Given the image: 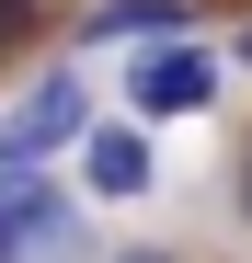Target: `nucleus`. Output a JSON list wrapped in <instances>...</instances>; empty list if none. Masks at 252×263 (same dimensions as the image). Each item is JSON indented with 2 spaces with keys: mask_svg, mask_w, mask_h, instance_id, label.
I'll return each instance as SVG.
<instances>
[{
  "mask_svg": "<svg viewBox=\"0 0 252 263\" xmlns=\"http://www.w3.org/2000/svg\"><path fill=\"white\" fill-rule=\"evenodd\" d=\"M80 252H92L80 206L34 172H0V263H80Z\"/></svg>",
  "mask_w": 252,
  "mask_h": 263,
  "instance_id": "nucleus-1",
  "label": "nucleus"
},
{
  "mask_svg": "<svg viewBox=\"0 0 252 263\" xmlns=\"http://www.w3.org/2000/svg\"><path fill=\"white\" fill-rule=\"evenodd\" d=\"M80 126H92V92H80V69H46V80L12 103V126H0V172H34V160H58Z\"/></svg>",
  "mask_w": 252,
  "mask_h": 263,
  "instance_id": "nucleus-2",
  "label": "nucleus"
},
{
  "mask_svg": "<svg viewBox=\"0 0 252 263\" xmlns=\"http://www.w3.org/2000/svg\"><path fill=\"white\" fill-rule=\"evenodd\" d=\"M126 103H138V115H206V103H218V58L184 46V34H172V46L149 34L138 69H126Z\"/></svg>",
  "mask_w": 252,
  "mask_h": 263,
  "instance_id": "nucleus-3",
  "label": "nucleus"
},
{
  "mask_svg": "<svg viewBox=\"0 0 252 263\" xmlns=\"http://www.w3.org/2000/svg\"><path fill=\"white\" fill-rule=\"evenodd\" d=\"M149 34H195L184 0H92L80 12V46H149Z\"/></svg>",
  "mask_w": 252,
  "mask_h": 263,
  "instance_id": "nucleus-4",
  "label": "nucleus"
},
{
  "mask_svg": "<svg viewBox=\"0 0 252 263\" xmlns=\"http://www.w3.org/2000/svg\"><path fill=\"white\" fill-rule=\"evenodd\" d=\"M80 183H92V195H149V138H138V126H92V138H80Z\"/></svg>",
  "mask_w": 252,
  "mask_h": 263,
  "instance_id": "nucleus-5",
  "label": "nucleus"
},
{
  "mask_svg": "<svg viewBox=\"0 0 252 263\" xmlns=\"http://www.w3.org/2000/svg\"><path fill=\"white\" fill-rule=\"evenodd\" d=\"M12 34H34V0H0V46H12Z\"/></svg>",
  "mask_w": 252,
  "mask_h": 263,
  "instance_id": "nucleus-6",
  "label": "nucleus"
},
{
  "mask_svg": "<svg viewBox=\"0 0 252 263\" xmlns=\"http://www.w3.org/2000/svg\"><path fill=\"white\" fill-rule=\"evenodd\" d=\"M115 263H172V252H115Z\"/></svg>",
  "mask_w": 252,
  "mask_h": 263,
  "instance_id": "nucleus-7",
  "label": "nucleus"
},
{
  "mask_svg": "<svg viewBox=\"0 0 252 263\" xmlns=\"http://www.w3.org/2000/svg\"><path fill=\"white\" fill-rule=\"evenodd\" d=\"M241 217H252V160H241Z\"/></svg>",
  "mask_w": 252,
  "mask_h": 263,
  "instance_id": "nucleus-8",
  "label": "nucleus"
}]
</instances>
